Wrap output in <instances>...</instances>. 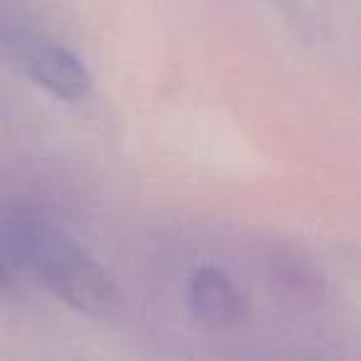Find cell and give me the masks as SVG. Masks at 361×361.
Masks as SVG:
<instances>
[{"mask_svg": "<svg viewBox=\"0 0 361 361\" xmlns=\"http://www.w3.org/2000/svg\"><path fill=\"white\" fill-rule=\"evenodd\" d=\"M3 252L27 270L57 300L94 319H109L119 310V292L104 267L67 231L40 216H13L0 231Z\"/></svg>", "mask_w": 361, "mask_h": 361, "instance_id": "cell-1", "label": "cell"}, {"mask_svg": "<svg viewBox=\"0 0 361 361\" xmlns=\"http://www.w3.org/2000/svg\"><path fill=\"white\" fill-rule=\"evenodd\" d=\"M0 57L18 70L23 77L37 85L40 90L50 92L60 102L87 99L94 87L87 65L67 50L62 42L52 40L30 27L6 25L0 30Z\"/></svg>", "mask_w": 361, "mask_h": 361, "instance_id": "cell-2", "label": "cell"}, {"mask_svg": "<svg viewBox=\"0 0 361 361\" xmlns=\"http://www.w3.org/2000/svg\"><path fill=\"white\" fill-rule=\"evenodd\" d=\"M188 305L201 324L223 329L243 319V295L238 292L235 282L218 267H198L188 287Z\"/></svg>", "mask_w": 361, "mask_h": 361, "instance_id": "cell-3", "label": "cell"}, {"mask_svg": "<svg viewBox=\"0 0 361 361\" xmlns=\"http://www.w3.org/2000/svg\"><path fill=\"white\" fill-rule=\"evenodd\" d=\"M6 280H8V272H6V267L0 265V287L6 285Z\"/></svg>", "mask_w": 361, "mask_h": 361, "instance_id": "cell-4", "label": "cell"}]
</instances>
